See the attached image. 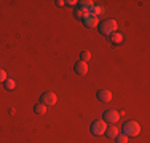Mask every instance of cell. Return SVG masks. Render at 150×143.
<instances>
[{
    "instance_id": "6da1fadb",
    "label": "cell",
    "mask_w": 150,
    "mask_h": 143,
    "mask_svg": "<svg viewBox=\"0 0 150 143\" xmlns=\"http://www.w3.org/2000/svg\"><path fill=\"white\" fill-rule=\"evenodd\" d=\"M98 27H99V32H101L102 35H112L113 32H117L118 24H117L115 19H104Z\"/></svg>"
},
{
    "instance_id": "7a4b0ae2",
    "label": "cell",
    "mask_w": 150,
    "mask_h": 143,
    "mask_svg": "<svg viewBox=\"0 0 150 143\" xmlns=\"http://www.w3.org/2000/svg\"><path fill=\"white\" fill-rule=\"evenodd\" d=\"M123 134L126 135V137H137V135L141 134V126H139V123H136V121H128V123H125Z\"/></svg>"
},
{
    "instance_id": "3957f363",
    "label": "cell",
    "mask_w": 150,
    "mask_h": 143,
    "mask_svg": "<svg viewBox=\"0 0 150 143\" xmlns=\"http://www.w3.org/2000/svg\"><path fill=\"white\" fill-rule=\"evenodd\" d=\"M105 129H107V123L104 119H98L91 124V134L93 135H102L105 134Z\"/></svg>"
},
{
    "instance_id": "277c9868",
    "label": "cell",
    "mask_w": 150,
    "mask_h": 143,
    "mask_svg": "<svg viewBox=\"0 0 150 143\" xmlns=\"http://www.w3.org/2000/svg\"><path fill=\"white\" fill-rule=\"evenodd\" d=\"M56 102H58V97H56L54 92H43L40 97V103H43V105H56Z\"/></svg>"
},
{
    "instance_id": "5b68a950",
    "label": "cell",
    "mask_w": 150,
    "mask_h": 143,
    "mask_svg": "<svg viewBox=\"0 0 150 143\" xmlns=\"http://www.w3.org/2000/svg\"><path fill=\"white\" fill-rule=\"evenodd\" d=\"M118 119H120V113L115 111V110H107V111L104 113V121H105V123L115 124Z\"/></svg>"
},
{
    "instance_id": "8992f818",
    "label": "cell",
    "mask_w": 150,
    "mask_h": 143,
    "mask_svg": "<svg viewBox=\"0 0 150 143\" xmlns=\"http://www.w3.org/2000/svg\"><path fill=\"white\" fill-rule=\"evenodd\" d=\"M83 24L86 27H90V29H93V27H98L99 26V18H96V16H93V14H88L86 18H83Z\"/></svg>"
},
{
    "instance_id": "52a82bcc",
    "label": "cell",
    "mask_w": 150,
    "mask_h": 143,
    "mask_svg": "<svg viewBox=\"0 0 150 143\" xmlns=\"http://www.w3.org/2000/svg\"><path fill=\"white\" fill-rule=\"evenodd\" d=\"M98 100H101V102H110L112 100V92L109 91V89H101V91H98Z\"/></svg>"
},
{
    "instance_id": "ba28073f",
    "label": "cell",
    "mask_w": 150,
    "mask_h": 143,
    "mask_svg": "<svg viewBox=\"0 0 150 143\" xmlns=\"http://www.w3.org/2000/svg\"><path fill=\"white\" fill-rule=\"evenodd\" d=\"M75 73L77 75H86L88 73V62L78 60V62L75 64Z\"/></svg>"
},
{
    "instance_id": "9c48e42d",
    "label": "cell",
    "mask_w": 150,
    "mask_h": 143,
    "mask_svg": "<svg viewBox=\"0 0 150 143\" xmlns=\"http://www.w3.org/2000/svg\"><path fill=\"white\" fill-rule=\"evenodd\" d=\"M88 14H90V10H88V8H85V6L78 5L77 8H75V16H77L78 19H83V18H86Z\"/></svg>"
},
{
    "instance_id": "30bf717a",
    "label": "cell",
    "mask_w": 150,
    "mask_h": 143,
    "mask_svg": "<svg viewBox=\"0 0 150 143\" xmlns=\"http://www.w3.org/2000/svg\"><path fill=\"white\" fill-rule=\"evenodd\" d=\"M118 134H120V129L117 127L115 124H112V126H107V129H105V135H107V137L115 138Z\"/></svg>"
},
{
    "instance_id": "8fae6325",
    "label": "cell",
    "mask_w": 150,
    "mask_h": 143,
    "mask_svg": "<svg viewBox=\"0 0 150 143\" xmlns=\"http://www.w3.org/2000/svg\"><path fill=\"white\" fill-rule=\"evenodd\" d=\"M110 37V41L113 43V45H120V43H123V34H120V32H113L112 35H109Z\"/></svg>"
},
{
    "instance_id": "7c38bea8",
    "label": "cell",
    "mask_w": 150,
    "mask_h": 143,
    "mask_svg": "<svg viewBox=\"0 0 150 143\" xmlns=\"http://www.w3.org/2000/svg\"><path fill=\"white\" fill-rule=\"evenodd\" d=\"M102 13H104V8H102L101 5H94L93 8H90V14H93V16H96V18Z\"/></svg>"
},
{
    "instance_id": "4fadbf2b",
    "label": "cell",
    "mask_w": 150,
    "mask_h": 143,
    "mask_svg": "<svg viewBox=\"0 0 150 143\" xmlns=\"http://www.w3.org/2000/svg\"><path fill=\"white\" fill-rule=\"evenodd\" d=\"M34 111L37 114H45L46 113V105H43V103H37V105L34 107Z\"/></svg>"
},
{
    "instance_id": "5bb4252c",
    "label": "cell",
    "mask_w": 150,
    "mask_h": 143,
    "mask_svg": "<svg viewBox=\"0 0 150 143\" xmlns=\"http://www.w3.org/2000/svg\"><path fill=\"white\" fill-rule=\"evenodd\" d=\"M5 88H6V89H10V91H13V89L16 88V81L13 80V78H6V81H5Z\"/></svg>"
},
{
    "instance_id": "9a60e30c",
    "label": "cell",
    "mask_w": 150,
    "mask_h": 143,
    "mask_svg": "<svg viewBox=\"0 0 150 143\" xmlns=\"http://www.w3.org/2000/svg\"><path fill=\"white\" fill-rule=\"evenodd\" d=\"M80 57H81V60H83V62H88V60L91 59V53L90 51H81L80 53Z\"/></svg>"
},
{
    "instance_id": "2e32d148",
    "label": "cell",
    "mask_w": 150,
    "mask_h": 143,
    "mask_svg": "<svg viewBox=\"0 0 150 143\" xmlns=\"http://www.w3.org/2000/svg\"><path fill=\"white\" fill-rule=\"evenodd\" d=\"M115 138H117V143H128V137L125 134H118Z\"/></svg>"
},
{
    "instance_id": "e0dca14e",
    "label": "cell",
    "mask_w": 150,
    "mask_h": 143,
    "mask_svg": "<svg viewBox=\"0 0 150 143\" xmlns=\"http://www.w3.org/2000/svg\"><path fill=\"white\" fill-rule=\"evenodd\" d=\"M6 81V72L0 69V83H5Z\"/></svg>"
},
{
    "instance_id": "ac0fdd59",
    "label": "cell",
    "mask_w": 150,
    "mask_h": 143,
    "mask_svg": "<svg viewBox=\"0 0 150 143\" xmlns=\"http://www.w3.org/2000/svg\"><path fill=\"white\" fill-rule=\"evenodd\" d=\"M78 2H75V0H67L66 2V5H77Z\"/></svg>"
},
{
    "instance_id": "d6986e66",
    "label": "cell",
    "mask_w": 150,
    "mask_h": 143,
    "mask_svg": "<svg viewBox=\"0 0 150 143\" xmlns=\"http://www.w3.org/2000/svg\"><path fill=\"white\" fill-rule=\"evenodd\" d=\"M56 5H58V6H64V5H66V2H62V0H56Z\"/></svg>"
}]
</instances>
